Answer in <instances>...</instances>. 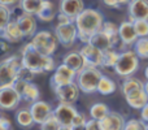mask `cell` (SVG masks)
Segmentation results:
<instances>
[{"mask_svg": "<svg viewBox=\"0 0 148 130\" xmlns=\"http://www.w3.org/2000/svg\"><path fill=\"white\" fill-rule=\"evenodd\" d=\"M21 57H22L23 68L30 70L33 74H42L48 73V72L56 70V64L52 56H44L40 52H38L34 46L29 42L25 44L21 51Z\"/></svg>", "mask_w": 148, "mask_h": 130, "instance_id": "obj_1", "label": "cell"}, {"mask_svg": "<svg viewBox=\"0 0 148 130\" xmlns=\"http://www.w3.org/2000/svg\"><path fill=\"white\" fill-rule=\"evenodd\" d=\"M74 23L78 29V39L84 44L88 43L90 38L94 34H96L103 29L104 18L99 10L87 8L75 18Z\"/></svg>", "mask_w": 148, "mask_h": 130, "instance_id": "obj_2", "label": "cell"}, {"mask_svg": "<svg viewBox=\"0 0 148 130\" xmlns=\"http://www.w3.org/2000/svg\"><path fill=\"white\" fill-rule=\"evenodd\" d=\"M22 69V57L13 55L3 60L0 64V89L14 86Z\"/></svg>", "mask_w": 148, "mask_h": 130, "instance_id": "obj_3", "label": "cell"}, {"mask_svg": "<svg viewBox=\"0 0 148 130\" xmlns=\"http://www.w3.org/2000/svg\"><path fill=\"white\" fill-rule=\"evenodd\" d=\"M101 78L103 73L99 68L84 66L81 72H78L75 82L83 94H94L97 91V86Z\"/></svg>", "mask_w": 148, "mask_h": 130, "instance_id": "obj_4", "label": "cell"}, {"mask_svg": "<svg viewBox=\"0 0 148 130\" xmlns=\"http://www.w3.org/2000/svg\"><path fill=\"white\" fill-rule=\"evenodd\" d=\"M30 43L33 44L34 48L38 52H40L42 55H44V56H52L57 48L59 41H57L56 35L52 34L51 31L42 30V31H38V33L31 38Z\"/></svg>", "mask_w": 148, "mask_h": 130, "instance_id": "obj_5", "label": "cell"}, {"mask_svg": "<svg viewBox=\"0 0 148 130\" xmlns=\"http://www.w3.org/2000/svg\"><path fill=\"white\" fill-rule=\"evenodd\" d=\"M139 68V56L134 50H127V51L121 52L120 59L113 69L114 72L121 77H130L133 73H135Z\"/></svg>", "mask_w": 148, "mask_h": 130, "instance_id": "obj_6", "label": "cell"}, {"mask_svg": "<svg viewBox=\"0 0 148 130\" xmlns=\"http://www.w3.org/2000/svg\"><path fill=\"white\" fill-rule=\"evenodd\" d=\"M53 34L56 35L59 43L68 48V47H72L73 43L75 42V39L78 38V29H77L74 22L66 23V25L57 23V26L55 28Z\"/></svg>", "mask_w": 148, "mask_h": 130, "instance_id": "obj_7", "label": "cell"}, {"mask_svg": "<svg viewBox=\"0 0 148 130\" xmlns=\"http://www.w3.org/2000/svg\"><path fill=\"white\" fill-rule=\"evenodd\" d=\"M79 52L83 57L86 66H92V68L104 66V52L97 50L96 47L91 46L90 43H84Z\"/></svg>", "mask_w": 148, "mask_h": 130, "instance_id": "obj_8", "label": "cell"}, {"mask_svg": "<svg viewBox=\"0 0 148 130\" xmlns=\"http://www.w3.org/2000/svg\"><path fill=\"white\" fill-rule=\"evenodd\" d=\"M56 94V98L60 103H66V104H74L78 100L81 90H79L77 82H72L69 85H62V86L52 87Z\"/></svg>", "mask_w": 148, "mask_h": 130, "instance_id": "obj_9", "label": "cell"}, {"mask_svg": "<svg viewBox=\"0 0 148 130\" xmlns=\"http://www.w3.org/2000/svg\"><path fill=\"white\" fill-rule=\"evenodd\" d=\"M77 72L73 70L65 64H60L55 70L53 76L51 77V87L55 86H62V85H69L72 82H75L77 79Z\"/></svg>", "mask_w": 148, "mask_h": 130, "instance_id": "obj_10", "label": "cell"}, {"mask_svg": "<svg viewBox=\"0 0 148 130\" xmlns=\"http://www.w3.org/2000/svg\"><path fill=\"white\" fill-rule=\"evenodd\" d=\"M21 99H22V96L16 91L14 87H3V89H0V107H1V109H16L20 104Z\"/></svg>", "mask_w": 148, "mask_h": 130, "instance_id": "obj_11", "label": "cell"}, {"mask_svg": "<svg viewBox=\"0 0 148 130\" xmlns=\"http://www.w3.org/2000/svg\"><path fill=\"white\" fill-rule=\"evenodd\" d=\"M77 113L78 111L75 109V107L73 104H66V103H60L53 111V115L56 116V118L62 126H72Z\"/></svg>", "mask_w": 148, "mask_h": 130, "instance_id": "obj_12", "label": "cell"}, {"mask_svg": "<svg viewBox=\"0 0 148 130\" xmlns=\"http://www.w3.org/2000/svg\"><path fill=\"white\" fill-rule=\"evenodd\" d=\"M30 111H31V115H33V117H34V122L38 124V125H42L44 121L48 120V118L53 115L55 109H52V107L47 102L38 100V102L31 104Z\"/></svg>", "mask_w": 148, "mask_h": 130, "instance_id": "obj_13", "label": "cell"}, {"mask_svg": "<svg viewBox=\"0 0 148 130\" xmlns=\"http://www.w3.org/2000/svg\"><path fill=\"white\" fill-rule=\"evenodd\" d=\"M129 18L131 22L139 20L148 21V0H131L129 3Z\"/></svg>", "mask_w": 148, "mask_h": 130, "instance_id": "obj_14", "label": "cell"}, {"mask_svg": "<svg viewBox=\"0 0 148 130\" xmlns=\"http://www.w3.org/2000/svg\"><path fill=\"white\" fill-rule=\"evenodd\" d=\"M84 9H86V8H84L83 0H60L59 12L69 16L73 21H75V18L78 17Z\"/></svg>", "mask_w": 148, "mask_h": 130, "instance_id": "obj_15", "label": "cell"}, {"mask_svg": "<svg viewBox=\"0 0 148 130\" xmlns=\"http://www.w3.org/2000/svg\"><path fill=\"white\" fill-rule=\"evenodd\" d=\"M17 21L20 29L22 30L23 35L27 36V38H33L34 35L36 34V20L35 16L33 14H27V13L22 12L21 14H18L17 17L14 18Z\"/></svg>", "mask_w": 148, "mask_h": 130, "instance_id": "obj_16", "label": "cell"}, {"mask_svg": "<svg viewBox=\"0 0 148 130\" xmlns=\"http://www.w3.org/2000/svg\"><path fill=\"white\" fill-rule=\"evenodd\" d=\"M99 122L101 130H125L126 125L123 116L118 112H113V111H110Z\"/></svg>", "mask_w": 148, "mask_h": 130, "instance_id": "obj_17", "label": "cell"}, {"mask_svg": "<svg viewBox=\"0 0 148 130\" xmlns=\"http://www.w3.org/2000/svg\"><path fill=\"white\" fill-rule=\"evenodd\" d=\"M0 31H1V38L4 39V41L9 42V43H18V42H21L25 38L22 30L20 29L17 21H16L14 18H12V20L9 21V23H8L4 29H1Z\"/></svg>", "mask_w": 148, "mask_h": 130, "instance_id": "obj_18", "label": "cell"}, {"mask_svg": "<svg viewBox=\"0 0 148 130\" xmlns=\"http://www.w3.org/2000/svg\"><path fill=\"white\" fill-rule=\"evenodd\" d=\"M120 38L123 46H133L136 43V41L139 39L138 34L134 28V22L131 21H123L120 25Z\"/></svg>", "mask_w": 148, "mask_h": 130, "instance_id": "obj_19", "label": "cell"}, {"mask_svg": "<svg viewBox=\"0 0 148 130\" xmlns=\"http://www.w3.org/2000/svg\"><path fill=\"white\" fill-rule=\"evenodd\" d=\"M125 99L126 103L131 108H135V109H143L146 107V104H148V95L146 94L144 89L129 92L127 95H125Z\"/></svg>", "mask_w": 148, "mask_h": 130, "instance_id": "obj_20", "label": "cell"}, {"mask_svg": "<svg viewBox=\"0 0 148 130\" xmlns=\"http://www.w3.org/2000/svg\"><path fill=\"white\" fill-rule=\"evenodd\" d=\"M88 43L91 44V46L96 47L97 50H100V51H103V52H107V51H109V50L114 48V47H113L112 39H110L109 35L105 34L103 30H100V31H97L96 34H94V35L90 38Z\"/></svg>", "mask_w": 148, "mask_h": 130, "instance_id": "obj_21", "label": "cell"}, {"mask_svg": "<svg viewBox=\"0 0 148 130\" xmlns=\"http://www.w3.org/2000/svg\"><path fill=\"white\" fill-rule=\"evenodd\" d=\"M62 64L68 65L69 68H72L73 70H75L77 73L81 72L82 69L86 66L84 60L79 51H72V52H69V54H66L64 56V59H62Z\"/></svg>", "mask_w": 148, "mask_h": 130, "instance_id": "obj_22", "label": "cell"}, {"mask_svg": "<svg viewBox=\"0 0 148 130\" xmlns=\"http://www.w3.org/2000/svg\"><path fill=\"white\" fill-rule=\"evenodd\" d=\"M44 0H20V8L27 14L36 16L43 7Z\"/></svg>", "mask_w": 148, "mask_h": 130, "instance_id": "obj_23", "label": "cell"}, {"mask_svg": "<svg viewBox=\"0 0 148 130\" xmlns=\"http://www.w3.org/2000/svg\"><path fill=\"white\" fill-rule=\"evenodd\" d=\"M56 16L57 14H56V10H55L53 3L49 1V0H44L43 7H42L40 12L36 14V17L40 21H43V22H49V21H52Z\"/></svg>", "mask_w": 148, "mask_h": 130, "instance_id": "obj_24", "label": "cell"}, {"mask_svg": "<svg viewBox=\"0 0 148 130\" xmlns=\"http://www.w3.org/2000/svg\"><path fill=\"white\" fill-rule=\"evenodd\" d=\"M103 31L105 34L109 35V38L112 39L113 42V47L116 50V46H117L118 42H121V38H120V26H117L114 22H110V21H104V25H103ZM122 43V42H121Z\"/></svg>", "mask_w": 148, "mask_h": 130, "instance_id": "obj_25", "label": "cell"}, {"mask_svg": "<svg viewBox=\"0 0 148 130\" xmlns=\"http://www.w3.org/2000/svg\"><path fill=\"white\" fill-rule=\"evenodd\" d=\"M16 121H17V124L21 128H31L35 124L34 122L33 115H31V111L26 109V108L17 111V113H16Z\"/></svg>", "mask_w": 148, "mask_h": 130, "instance_id": "obj_26", "label": "cell"}, {"mask_svg": "<svg viewBox=\"0 0 148 130\" xmlns=\"http://www.w3.org/2000/svg\"><path fill=\"white\" fill-rule=\"evenodd\" d=\"M144 89V83L140 79L135 78V77H127L125 81L122 82V94L123 96L127 95L129 92L135 91V90H143Z\"/></svg>", "mask_w": 148, "mask_h": 130, "instance_id": "obj_27", "label": "cell"}, {"mask_svg": "<svg viewBox=\"0 0 148 130\" xmlns=\"http://www.w3.org/2000/svg\"><path fill=\"white\" fill-rule=\"evenodd\" d=\"M109 112L110 111L108 108V105L104 104V103H95L90 108V116H91L92 120L96 121H101Z\"/></svg>", "mask_w": 148, "mask_h": 130, "instance_id": "obj_28", "label": "cell"}, {"mask_svg": "<svg viewBox=\"0 0 148 130\" xmlns=\"http://www.w3.org/2000/svg\"><path fill=\"white\" fill-rule=\"evenodd\" d=\"M39 96H40V91H39V87L36 86L35 83H31V82H29V85L26 86L25 91H23V94H22V99L33 104V103L38 102V100H39Z\"/></svg>", "mask_w": 148, "mask_h": 130, "instance_id": "obj_29", "label": "cell"}, {"mask_svg": "<svg viewBox=\"0 0 148 130\" xmlns=\"http://www.w3.org/2000/svg\"><path fill=\"white\" fill-rule=\"evenodd\" d=\"M116 83L113 79H110L109 77L103 76V78L100 79V83L97 86V92L101 95H110L116 91Z\"/></svg>", "mask_w": 148, "mask_h": 130, "instance_id": "obj_30", "label": "cell"}, {"mask_svg": "<svg viewBox=\"0 0 148 130\" xmlns=\"http://www.w3.org/2000/svg\"><path fill=\"white\" fill-rule=\"evenodd\" d=\"M134 51L139 59H148V38H139L134 44Z\"/></svg>", "mask_w": 148, "mask_h": 130, "instance_id": "obj_31", "label": "cell"}, {"mask_svg": "<svg viewBox=\"0 0 148 130\" xmlns=\"http://www.w3.org/2000/svg\"><path fill=\"white\" fill-rule=\"evenodd\" d=\"M120 55H121V52H118L114 48L104 52V66H107V68H114L118 59H120Z\"/></svg>", "mask_w": 148, "mask_h": 130, "instance_id": "obj_32", "label": "cell"}, {"mask_svg": "<svg viewBox=\"0 0 148 130\" xmlns=\"http://www.w3.org/2000/svg\"><path fill=\"white\" fill-rule=\"evenodd\" d=\"M10 20H12V10H10V8L5 7V5H0V30L4 29L9 23Z\"/></svg>", "mask_w": 148, "mask_h": 130, "instance_id": "obj_33", "label": "cell"}, {"mask_svg": "<svg viewBox=\"0 0 148 130\" xmlns=\"http://www.w3.org/2000/svg\"><path fill=\"white\" fill-rule=\"evenodd\" d=\"M125 130H148V124L144 122L143 120L131 118V120L126 121Z\"/></svg>", "mask_w": 148, "mask_h": 130, "instance_id": "obj_34", "label": "cell"}, {"mask_svg": "<svg viewBox=\"0 0 148 130\" xmlns=\"http://www.w3.org/2000/svg\"><path fill=\"white\" fill-rule=\"evenodd\" d=\"M134 28H135V31L139 38H148V21H134Z\"/></svg>", "mask_w": 148, "mask_h": 130, "instance_id": "obj_35", "label": "cell"}, {"mask_svg": "<svg viewBox=\"0 0 148 130\" xmlns=\"http://www.w3.org/2000/svg\"><path fill=\"white\" fill-rule=\"evenodd\" d=\"M61 126L62 125L59 122V120L56 118V116L52 115L48 120H46L40 125V130H60Z\"/></svg>", "mask_w": 148, "mask_h": 130, "instance_id": "obj_36", "label": "cell"}, {"mask_svg": "<svg viewBox=\"0 0 148 130\" xmlns=\"http://www.w3.org/2000/svg\"><path fill=\"white\" fill-rule=\"evenodd\" d=\"M104 1L105 5H108V7H113V8H120L122 7V5L127 4L131 1V0H103Z\"/></svg>", "mask_w": 148, "mask_h": 130, "instance_id": "obj_37", "label": "cell"}, {"mask_svg": "<svg viewBox=\"0 0 148 130\" xmlns=\"http://www.w3.org/2000/svg\"><path fill=\"white\" fill-rule=\"evenodd\" d=\"M29 85V81H26V79H17V82L14 83V90L18 92V94L22 96V94H23V91H25V89H26V86Z\"/></svg>", "mask_w": 148, "mask_h": 130, "instance_id": "obj_38", "label": "cell"}, {"mask_svg": "<svg viewBox=\"0 0 148 130\" xmlns=\"http://www.w3.org/2000/svg\"><path fill=\"white\" fill-rule=\"evenodd\" d=\"M87 121L88 120H86V117H84V115H82V113H77V116L74 117V121H73V128H77V126H86V124H87Z\"/></svg>", "mask_w": 148, "mask_h": 130, "instance_id": "obj_39", "label": "cell"}, {"mask_svg": "<svg viewBox=\"0 0 148 130\" xmlns=\"http://www.w3.org/2000/svg\"><path fill=\"white\" fill-rule=\"evenodd\" d=\"M0 130H13L12 122H10V120L4 113H3L1 117H0Z\"/></svg>", "mask_w": 148, "mask_h": 130, "instance_id": "obj_40", "label": "cell"}, {"mask_svg": "<svg viewBox=\"0 0 148 130\" xmlns=\"http://www.w3.org/2000/svg\"><path fill=\"white\" fill-rule=\"evenodd\" d=\"M56 18H57V21H59V23H60V25H66V23L74 22V21L72 20V18L69 17V16L64 14V13H61V12H59V13H57Z\"/></svg>", "mask_w": 148, "mask_h": 130, "instance_id": "obj_41", "label": "cell"}, {"mask_svg": "<svg viewBox=\"0 0 148 130\" xmlns=\"http://www.w3.org/2000/svg\"><path fill=\"white\" fill-rule=\"evenodd\" d=\"M86 130H101L100 128V122L96 120H88L86 124Z\"/></svg>", "mask_w": 148, "mask_h": 130, "instance_id": "obj_42", "label": "cell"}, {"mask_svg": "<svg viewBox=\"0 0 148 130\" xmlns=\"http://www.w3.org/2000/svg\"><path fill=\"white\" fill-rule=\"evenodd\" d=\"M17 3H20V0H0V5H5V7H13Z\"/></svg>", "mask_w": 148, "mask_h": 130, "instance_id": "obj_43", "label": "cell"}, {"mask_svg": "<svg viewBox=\"0 0 148 130\" xmlns=\"http://www.w3.org/2000/svg\"><path fill=\"white\" fill-rule=\"evenodd\" d=\"M140 116H142V120L144 121V122L148 124V104H146V107L143 108V109H140Z\"/></svg>", "mask_w": 148, "mask_h": 130, "instance_id": "obj_44", "label": "cell"}, {"mask_svg": "<svg viewBox=\"0 0 148 130\" xmlns=\"http://www.w3.org/2000/svg\"><path fill=\"white\" fill-rule=\"evenodd\" d=\"M8 48H9V47H8V44H7V41H4V39H3V42H1V51L3 52H7Z\"/></svg>", "mask_w": 148, "mask_h": 130, "instance_id": "obj_45", "label": "cell"}, {"mask_svg": "<svg viewBox=\"0 0 148 130\" xmlns=\"http://www.w3.org/2000/svg\"><path fill=\"white\" fill-rule=\"evenodd\" d=\"M73 130H86V126H77V128H73Z\"/></svg>", "mask_w": 148, "mask_h": 130, "instance_id": "obj_46", "label": "cell"}, {"mask_svg": "<svg viewBox=\"0 0 148 130\" xmlns=\"http://www.w3.org/2000/svg\"><path fill=\"white\" fill-rule=\"evenodd\" d=\"M60 130H73L72 126H61V129Z\"/></svg>", "mask_w": 148, "mask_h": 130, "instance_id": "obj_47", "label": "cell"}, {"mask_svg": "<svg viewBox=\"0 0 148 130\" xmlns=\"http://www.w3.org/2000/svg\"><path fill=\"white\" fill-rule=\"evenodd\" d=\"M144 91H146V94L148 95V81L144 83Z\"/></svg>", "mask_w": 148, "mask_h": 130, "instance_id": "obj_48", "label": "cell"}, {"mask_svg": "<svg viewBox=\"0 0 148 130\" xmlns=\"http://www.w3.org/2000/svg\"><path fill=\"white\" fill-rule=\"evenodd\" d=\"M144 76H146V79L148 81V66L146 68V70H144Z\"/></svg>", "mask_w": 148, "mask_h": 130, "instance_id": "obj_49", "label": "cell"}]
</instances>
